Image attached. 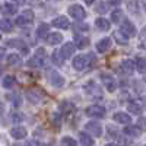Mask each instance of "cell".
Here are the masks:
<instances>
[{
    "label": "cell",
    "instance_id": "21",
    "mask_svg": "<svg viewBox=\"0 0 146 146\" xmlns=\"http://www.w3.org/2000/svg\"><path fill=\"white\" fill-rule=\"evenodd\" d=\"M127 108H129L130 114H140V113H142V104H139V102H136V101L130 102V104L127 105Z\"/></svg>",
    "mask_w": 146,
    "mask_h": 146
},
{
    "label": "cell",
    "instance_id": "15",
    "mask_svg": "<svg viewBox=\"0 0 146 146\" xmlns=\"http://www.w3.org/2000/svg\"><path fill=\"white\" fill-rule=\"evenodd\" d=\"M73 44H75L76 48H85L89 45V38L88 36H82V35H76L75 41H73Z\"/></svg>",
    "mask_w": 146,
    "mask_h": 146
},
{
    "label": "cell",
    "instance_id": "6",
    "mask_svg": "<svg viewBox=\"0 0 146 146\" xmlns=\"http://www.w3.org/2000/svg\"><path fill=\"white\" fill-rule=\"evenodd\" d=\"M85 113H86V115H89V117L101 118L105 114V110L102 107H100V105H91V107L86 108V111H85Z\"/></svg>",
    "mask_w": 146,
    "mask_h": 146
},
{
    "label": "cell",
    "instance_id": "19",
    "mask_svg": "<svg viewBox=\"0 0 146 146\" xmlns=\"http://www.w3.org/2000/svg\"><path fill=\"white\" fill-rule=\"evenodd\" d=\"M124 133H126L127 136H130V137H137V136H140L142 130L137 126H129V127L124 129Z\"/></svg>",
    "mask_w": 146,
    "mask_h": 146
},
{
    "label": "cell",
    "instance_id": "45",
    "mask_svg": "<svg viewBox=\"0 0 146 146\" xmlns=\"http://www.w3.org/2000/svg\"><path fill=\"white\" fill-rule=\"evenodd\" d=\"M107 146H115V145H113V143H110V145H107Z\"/></svg>",
    "mask_w": 146,
    "mask_h": 146
},
{
    "label": "cell",
    "instance_id": "46",
    "mask_svg": "<svg viewBox=\"0 0 146 146\" xmlns=\"http://www.w3.org/2000/svg\"><path fill=\"white\" fill-rule=\"evenodd\" d=\"M143 101H145V107H146V98H143Z\"/></svg>",
    "mask_w": 146,
    "mask_h": 146
},
{
    "label": "cell",
    "instance_id": "35",
    "mask_svg": "<svg viewBox=\"0 0 146 146\" xmlns=\"http://www.w3.org/2000/svg\"><path fill=\"white\" fill-rule=\"evenodd\" d=\"M95 10L98 12V13H105L108 9H107V5L105 3H98V5L95 6Z\"/></svg>",
    "mask_w": 146,
    "mask_h": 146
},
{
    "label": "cell",
    "instance_id": "18",
    "mask_svg": "<svg viewBox=\"0 0 146 146\" xmlns=\"http://www.w3.org/2000/svg\"><path fill=\"white\" fill-rule=\"evenodd\" d=\"M114 120L117 121V123H121V124H129L131 121L130 115L126 114V113H115L114 114Z\"/></svg>",
    "mask_w": 146,
    "mask_h": 146
},
{
    "label": "cell",
    "instance_id": "42",
    "mask_svg": "<svg viewBox=\"0 0 146 146\" xmlns=\"http://www.w3.org/2000/svg\"><path fill=\"white\" fill-rule=\"evenodd\" d=\"M5 54H6V53H5V48H0V58H3Z\"/></svg>",
    "mask_w": 146,
    "mask_h": 146
},
{
    "label": "cell",
    "instance_id": "32",
    "mask_svg": "<svg viewBox=\"0 0 146 146\" xmlns=\"http://www.w3.org/2000/svg\"><path fill=\"white\" fill-rule=\"evenodd\" d=\"M73 29H75L76 32H80V31H88L89 27H88V23L79 22V23H75V25H73Z\"/></svg>",
    "mask_w": 146,
    "mask_h": 146
},
{
    "label": "cell",
    "instance_id": "14",
    "mask_svg": "<svg viewBox=\"0 0 146 146\" xmlns=\"http://www.w3.org/2000/svg\"><path fill=\"white\" fill-rule=\"evenodd\" d=\"M47 41H48V44H51V45L60 44L63 41V35L60 32H51L50 35H47Z\"/></svg>",
    "mask_w": 146,
    "mask_h": 146
},
{
    "label": "cell",
    "instance_id": "49",
    "mask_svg": "<svg viewBox=\"0 0 146 146\" xmlns=\"http://www.w3.org/2000/svg\"><path fill=\"white\" fill-rule=\"evenodd\" d=\"M145 146H146V145H145Z\"/></svg>",
    "mask_w": 146,
    "mask_h": 146
},
{
    "label": "cell",
    "instance_id": "24",
    "mask_svg": "<svg viewBox=\"0 0 146 146\" xmlns=\"http://www.w3.org/2000/svg\"><path fill=\"white\" fill-rule=\"evenodd\" d=\"M47 32H48V25L47 23H41L38 29H36V36L38 38H44V36H47Z\"/></svg>",
    "mask_w": 146,
    "mask_h": 146
},
{
    "label": "cell",
    "instance_id": "28",
    "mask_svg": "<svg viewBox=\"0 0 146 146\" xmlns=\"http://www.w3.org/2000/svg\"><path fill=\"white\" fill-rule=\"evenodd\" d=\"M114 40L118 42V44H121V45H126L127 44V38H126V36L123 35V34H121V32H114Z\"/></svg>",
    "mask_w": 146,
    "mask_h": 146
},
{
    "label": "cell",
    "instance_id": "43",
    "mask_svg": "<svg viewBox=\"0 0 146 146\" xmlns=\"http://www.w3.org/2000/svg\"><path fill=\"white\" fill-rule=\"evenodd\" d=\"M83 2L86 3V5H92V3H94V0H83Z\"/></svg>",
    "mask_w": 146,
    "mask_h": 146
},
{
    "label": "cell",
    "instance_id": "40",
    "mask_svg": "<svg viewBox=\"0 0 146 146\" xmlns=\"http://www.w3.org/2000/svg\"><path fill=\"white\" fill-rule=\"evenodd\" d=\"M25 146H40V143H38V142H35V140H29V142H27Z\"/></svg>",
    "mask_w": 146,
    "mask_h": 146
},
{
    "label": "cell",
    "instance_id": "39",
    "mask_svg": "<svg viewBox=\"0 0 146 146\" xmlns=\"http://www.w3.org/2000/svg\"><path fill=\"white\" fill-rule=\"evenodd\" d=\"M140 45H143V47L146 48V28H145V31H143V38L140 40Z\"/></svg>",
    "mask_w": 146,
    "mask_h": 146
},
{
    "label": "cell",
    "instance_id": "10",
    "mask_svg": "<svg viewBox=\"0 0 146 146\" xmlns=\"http://www.w3.org/2000/svg\"><path fill=\"white\" fill-rule=\"evenodd\" d=\"M75 50H76L75 44H73V42H67V44H64V45L62 47L60 56H62L63 58H70V57L73 56V53H75Z\"/></svg>",
    "mask_w": 146,
    "mask_h": 146
},
{
    "label": "cell",
    "instance_id": "47",
    "mask_svg": "<svg viewBox=\"0 0 146 146\" xmlns=\"http://www.w3.org/2000/svg\"><path fill=\"white\" fill-rule=\"evenodd\" d=\"M48 2H56V0H48Z\"/></svg>",
    "mask_w": 146,
    "mask_h": 146
},
{
    "label": "cell",
    "instance_id": "4",
    "mask_svg": "<svg viewBox=\"0 0 146 146\" xmlns=\"http://www.w3.org/2000/svg\"><path fill=\"white\" fill-rule=\"evenodd\" d=\"M67 10H69V15H70L73 19L80 21V19H83L85 16H86V12H85V9H83L82 6H79V5H73V6H70Z\"/></svg>",
    "mask_w": 146,
    "mask_h": 146
},
{
    "label": "cell",
    "instance_id": "22",
    "mask_svg": "<svg viewBox=\"0 0 146 146\" xmlns=\"http://www.w3.org/2000/svg\"><path fill=\"white\" fill-rule=\"evenodd\" d=\"M80 145L82 146H92L94 145V139L89 136V135H86V133H80Z\"/></svg>",
    "mask_w": 146,
    "mask_h": 146
},
{
    "label": "cell",
    "instance_id": "5",
    "mask_svg": "<svg viewBox=\"0 0 146 146\" xmlns=\"http://www.w3.org/2000/svg\"><path fill=\"white\" fill-rule=\"evenodd\" d=\"M89 66V54L88 56H76L73 60V67L76 70H83Z\"/></svg>",
    "mask_w": 146,
    "mask_h": 146
},
{
    "label": "cell",
    "instance_id": "9",
    "mask_svg": "<svg viewBox=\"0 0 146 146\" xmlns=\"http://www.w3.org/2000/svg\"><path fill=\"white\" fill-rule=\"evenodd\" d=\"M101 79H102V82H104V85H105V88H107L108 92H114V91L117 89L115 80H114L111 76H110V75H105V73H102V75H101Z\"/></svg>",
    "mask_w": 146,
    "mask_h": 146
},
{
    "label": "cell",
    "instance_id": "36",
    "mask_svg": "<svg viewBox=\"0 0 146 146\" xmlns=\"http://www.w3.org/2000/svg\"><path fill=\"white\" fill-rule=\"evenodd\" d=\"M117 140H118V143L121 146H129L130 145V140L126 139V137H123V136H117Z\"/></svg>",
    "mask_w": 146,
    "mask_h": 146
},
{
    "label": "cell",
    "instance_id": "31",
    "mask_svg": "<svg viewBox=\"0 0 146 146\" xmlns=\"http://www.w3.org/2000/svg\"><path fill=\"white\" fill-rule=\"evenodd\" d=\"M13 83H15V78L13 76H6L3 79V82H2V85L5 88H12V86H13Z\"/></svg>",
    "mask_w": 146,
    "mask_h": 146
},
{
    "label": "cell",
    "instance_id": "20",
    "mask_svg": "<svg viewBox=\"0 0 146 146\" xmlns=\"http://www.w3.org/2000/svg\"><path fill=\"white\" fill-rule=\"evenodd\" d=\"M121 70L124 73H127V75H130V73H133V70H135V64H133L131 60H124V62L121 63Z\"/></svg>",
    "mask_w": 146,
    "mask_h": 146
},
{
    "label": "cell",
    "instance_id": "3",
    "mask_svg": "<svg viewBox=\"0 0 146 146\" xmlns=\"http://www.w3.org/2000/svg\"><path fill=\"white\" fill-rule=\"evenodd\" d=\"M32 21H34V12L32 10H25V12H23V15L16 19V25H19V27H28V25L32 23Z\"/></svg>",
    "mask_w": 146,
    "mask_h": 146
},
{
    "label": "cell",
    "instance_id": "17",
    "mask_svg": "<svg viewBox=\"0 0 146 146\" xmlns=\"http://www.w3.org/2000/svg\"><path fill=\"white\" fill-rule=\"evenodd\" d=\"M110 47H111V40L110 38H102L98 44H96V50H98L100 53H105Z\"/></svg>",
    "mask_w": 146,
    "mask_h": 146
},
{
    "label": "cell",
    "instance_id": "48",
    "mask_svg": "<svg viewBox=\"0 0 146 146\" xmlns=\"http://www.w3.org/2000/svg\"><path fill=\"white\" fill-rule=\"evenodd\" d=\"M0 40H2V35H0Z\"/></svg>",
    "mask_w": 146,
    "mask_h": 146
},
{
    "label": "cell",
    "instance_id": "11",
    "mask_svg": "<svg viewBox=\"0 0 146 146\" xmlns=\"http://www.w3.org/2000/svg\"><path fill=\"white\" fill-rule=\"evenodd\" d=\"M10 136L13 139H25L27 137V129L22 126H16L10 130Z\"/></svg>",
    "mask_w": 146,
    "mask_h": 146
},
{
    "label": "cell",
    "instance_id": "38",
    "mask_svg": "<svg viewBox=\"0 0 146 146\" xmlns=\"http://www.w3.org/2000/svg\"><path fill=\"white\" fill-rule=\"evenodd\" d=\"M12 118H13L15 121H21V120H23V115H21L19 113H16V114H13V115H12Z\"/></svg>",
    "mask_w": 146,
    "mask_h": 146
},
{
    "label": "cell",
    "instance_id": "26",
    "mask_svg": "<svg viewBox=\"0 0 146 146\" xmlns=\"http://www.w3.org/2000/svg\"><path fill=\"white\" fill-rule=\"evenodd\" d=\"M136 67L140 73H145L146 72V58L145 57H139L136 60Z\"/></svg>",
    "mask_w": 146,
    "mask_h": 146
},
{
    "label": "cell",
    "instance_id": "1",
    "mask_svg": "<svg viewBox=\"0 0 146 146\" xmlns=\"http://www.w3.org/2000/svg\"><path fill=\"white\" fill-rule=\"evenodd\" d=\"M120 32L123 34L126 38H133V36L136 35V27L133 25V23L130 21H124L121 22V28H120Z\"/></svg>",
    "mask_w": 146,
    "mask_h": 146
},
{
    "label": "cell",
    "instance_id": "25",
    "mask_svg": "<svg viewBox=\"0 0 146 146\" xmlns=\"http://www.w3.org/2000/svg\"><path fill=\"white\" fill-rule=\"evenodd\" d=\"M7 64L10 66H18L21 64V57L18 54H9L7 56Z\"/></svg>",
    "mask_w": 146,
    "mask_h": 146
},
{
    "label": "cell",
    "instance_id": "2",
    "mask_svg": "<svg viewBox=\"0 0 146 146\" xmlns=\"http://www.w3.org/2000/svg\"><path fill=\"white\" fill-rule=\"evenodd\" d=\"M48 80H50V83L53 85V86H56V88H62L64 85L63 76L60 75L58 72H56V70H50V72H48Z\"/></svg>",
    "mask_w": 146,
    "mask_h": 146
},
{
    "label": "cell",
    "instance_id": "29",
    "mask_svg": "<svg viewBox=\"0 0 146 146\" xmlns=\"http://www.w3.org/2000/svg\"><path fill=\"white\" fill-rule=\"evenodd\" d=\"M51 58H53V63H54L56 66H62V64H63V60H64L62 56H60L58 51H54L53 56H51Z\"/></svg>",
    "mask_w": 146,
    "mask_h": 146
},
{
    "label": "cell",
    "instance_id": "41",
    "mask_svg": "<svg viewBox=\"0 0 146 146\" xmlns=\"http://www.w3.org/2000/svg\"><path fill=\"white\" fill-rule=\"evenodd\" d=\"M121 2H123V0H110V3H111V5H115V6L120 5Z\"/></svg>",
    "mask_w": 146,
    "mask_h": 146
},
{
    "label": "cell",
    "instance_id": "12",
    "mask_svg": "<svg viewBox=\"0 0 146 146\" xmlns=\"http://www.w3.org/2000/svg\"><path fill=\"white\" fill-rule=\"evenodd\" d=\"M53 25L56 28H60V29H67L70 27V23H69V21H67L66 16H58V18H54Z\"/></svg>",
    "mask_w": 146,
    "mask_h": 146
},
{
    "label": "cell",
    "instance_id": "16",
    "mask_svg": "<svg viewBox=\"0 0 146 146\" xmlns=\"http://www.w3.org/2000/svg\"><path fill=\"white\" fill-rule=\"evenodd\" d=\"M10 47H16V48H19V50L22 51V53H28L29 51V48L25 45V44H23V41H21V40H10L9 42H7Z\"/></svg>",
    "mask_w": 146,
    "mask_h": 146
},
{
    "label": "cell",
    "instance_id": "33",
    "mask_svg": "<svg viewBox=\"0 0 146 146\" xmlns=\"http://www.w3.org/2000/svg\"><path fill=\"white\" fill-rule=\"evenodd\" d=\"M62 145H63V146H78L76 140L72 139V137H69V136H66V137L62 139Z\"/></svg>",
    "mask_w": 146,
    "mask_h": 146
},
{
    "label": "cell",
    "instance_id": "34",
    "mask_svg": "<svg viewBox=\"0 0 146 146\" xmlns=\"http://www.w3.org/2000/svg\"><path fill=\"white\" fill-rule=\"evenodd\" d=\"M28 66H29V67H41V66H42V60L34 57L32 60H29V62H28Z\"/></svg>",
    "mask_w": 146,
    "mask_h": 146
},
{
    "label": "cell",
    "instance_id": "7",
    "mask_svg": "<svg viewBox=\"0 0 146 146\" xmlns=\"http://www.w3.org/2000/svg\"><path fill=\"white\" fill-rule=\"evenodd\" d=\"M27 98L32 102V104H38L42 98H44V92L41 89H29L27 92Z\"/></svg>",
    "mask_w": 146,
    "mask_h": 146
},
{
    "label": "cell",
    "instance_id": "30",
    "mask_svg": "<svg viewBox=\"0 0 146 146\" xmlns=\"http://www.w3.org/2000/svg\"><path fill=\"white\" fill-rule=\"evenodd\" d=\"M5 13H7V15H13V13H16V6L15 5H12V3H6L5 6Z\"/></svg>",
    "mask_w": 146,
    "mask_h": 146
},
{
    "label": "cell",
    "instance_id": "27",
    "mask_svg": "<svg viewBox=\"0 0 146 146\" xmlns=\"http://www.w3.org/2000/svg\"><path fill=\"white\" fill-rule=\"evenodd\" d=\"M111 21L115 22V23L121 22V21H123V12H121L120 9L114 10V12H113V15H111Z\"/></svg>",
    "mask_w": 146,
    "mask_h": 146
},
{
    "label": "cell",
    "instance_id": "8",
    "mask_svg": "<svg viewBox=\"0 0 146 146\" xmlns=\"http://www.w3.org/2000/svg\"><path fill=\"white\" fill-rule=\"evenodd\" d=\"M85 129H86L91 135H94L95 137H100L102 135V127L100 123H96V121H89V123L85 126Z\"/></svg>",
    "mask_w": 146,
    "mask_h": 146
},
{
    "label": "cell",
    "instance_id": "44",
    "mask_svg": "<svg viewBox=\"0 0 146 146\" xmlns=\"http://www.w3.org/2000/svg\"><path fill=\"white\" fill-rule=\"evenodd\" d=\"M142 6L145 7V12H146V3H142Z\"/></svg>",
    "mask_w": 146,
    "mask_h": 146
},
{
    "label": "cell",
    "instance_id": "13",
    "mask_svg": "<svg viewBox=\"0 0 146 146\" xmlns=\"http://www.w3.org/2000/svg\"><path fill=\"white\" fill-rule=\"evenodd\" d=\"M95 27L101 31H108L111 28V22L107 21L105 18H98V19H95Z\"/></svg>",
    "mask_w": 146,
    "mask_h": 146
},
{
    "label": "cell",
    "instance_id": "23",
    "mask_svg": "<svg viewBox=\"0 0 146 146\" xmlns=\"http://www.w3.org/2000/svg\"><path fill=\"white\" fill-rule=\"evenodd\" d=\"M12 28H13V25H12V22L9 19H2L0 21V29H2L3 32H10Z\"/></svg>",
    "mask_w": 146,
    "mask_h": 146
},
{
    "label": "cell",
    "instance_id": "37",
    "mask_svg": "<svg viewBox=\"0 0 146 146\" xmlns=\"http://www.w3.org/2000/svg\"><path fill=\"white\" fill-rule=\"evenodd\" d=\"M44 54H45V50H44V48H38V50H36V53H35V58L42 60V58H44Z\"/></svg>",
    "mask_w": 146,
    "mask_h": 146
}]
</instances>
